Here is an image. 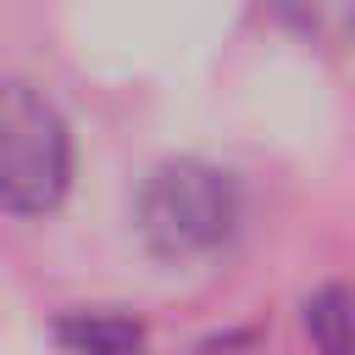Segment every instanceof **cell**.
<instances>
[{
	"instance_id": "5b68a950",
	"label": "cell",
	"mask_w": 355,
	"mask_h": 355,
	"mask_svg": "<svg viewBox=\"0 0 355 355\" xmlns=\"http://www.w3.org/2000/svg\"><path fill=\"white\" fill-rule=\"evenodd\" d=\"M277 11L311 39H344L355 28V0H277Z\"/></svg>"
},
{
	"instance_id": "3957f363",
	"label": "cell",
	"mask_w": 355,
	"mask_h": 355,
	"mask_svg": "<svg viewBox=\"0 0 355 355\" xmlns=\"http://www.w3.org/2000/svg\"><path fill=\"white\" fill-rule=\"evenodd\" d=\"M55 344L67 355H144L150 333L122 311H67L55 316Z\"/></svg>"
},
{
	"instance_id": "277c9868",
	"label": "cell",
	"mask_w": 355,
	"mask_h": 355,
	"mask_svg": "<svg viewBox=\"0 0 355 355\" xmlns=\"http://www.w3.org/2000/svg\"><path fill=\"white\" fill-rule=\"evenodd\" d=\"M305 333L322 355H355V294L344 283H327L305 300Z\"/></svg>"
},
{
	"instance_id": "7a4b0ae2",
	"label": "cell",
	"mask_w": 355,
	"mask_h": 355,
	"mask_svg": "<svg viewBox=\"0 0 355 355\" xmlns=\"http://www.w3.org/2000/svg\"><path fill=\"white\" fill-rule=\"evenodd\" d=\"M72 183V133L44 89L0 78V211L44 216Z\"/></svg>"
},
{
	"instance_id": "6da1fadb",
	"label": "cell",
	"mask_w": 355,
	"mask_h": 355,
	"mask_svg": "<svg viewBox=\"0 0 355 355\" xmlns=\"http://www.w3.org/2000/svg\"><path fill=\"white\" fill-rule=\"evenodd\" d=\"M239 183L211 166V161H161L133 200V222L144 233V244L166 261H194L211 255L233 239L239 227Z\"/></svg>"
}]
</instances>
